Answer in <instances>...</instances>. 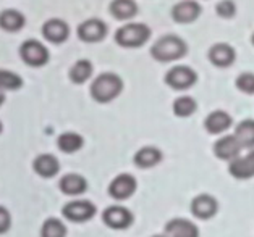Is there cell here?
Instances as JSON below:
<instances>
[{
    "instance_id": "7c38bea8",
    "label": "cell",
    "mask_w": 254,
    "mask_h": 237,
    "mask_svg": "<svg viewBox=\"0 0 254 237\" xmlns=\"http://www.w3.org/2000/svg\"><path fill=\"white\" fill-rule=\"evenodd\" d=\"M201 15V5L196 0H182L173 5L172 18L177 23H191Z\"/></svg>"
},
{
    "instance_id": "603a6c76",
    "label": "cell",
    "mask_w": 254,
    "mask_h": 237,
    "mask_svg": "<svg viewBox=\"0 0 254 237\" xmlns=\"http://www.w3.org/2000/svg\"><path fill=\"white\" fill-rule=\"evenodd\" d=\"M84 141L83 137L76 134V133H64L59 136L57 139V145L62 152L65 153H73V152H78L79 148L83 147Z\"/></svg>"
},
{
    "instance_id": "d6986e66",
    "label": "cell",
    "mask_w": 254,
    "mask_h": 237,
    "mask_svg": "<svg viewBox=\"0 0 254 237\" xmlns=\"http://www.w3.org/2000/svg\"><path fill=\"white\" fill-rule=\"evenodd\" d=\"M34 171L42 178H54L60 170L59 160L51 153H42L34 160Z\"/></svg>"
},
{
    "instance_id": "4dcf8cb0",
    "label": "cell",
    "mask_w": 254,
    "mask_h": 237,
    "mask_svg": "<svg viewBox=\"0 0 254 237\" xmlns=\"http://www.w3.org/2000/svg\"><path fill=\"white\" fill-rule=\"evenodd\" d=\"M11 224V218H10V213L3 207H0V234L7 233L8 228Z\"/></svg>"
},
{
    "instance_id": "277c9868",
    "label": "cell",
    "mask_w": 254,
    "mask_h": 237,
    "mask_svg": "<svg viewBox=\"0 0 254 237\" xmlns=\"http://www.w3.org/2000/svg\"><path fill=\"white\" fill-rule=\"evenodd\" d=\"M197 81V74L193 68L187 65H177L170 68L165 74V83L175 91H185L194 86Z\"/></svg>"
},
{
    "instance_id": "7a4b0ae2",
    "label": "cell",
    "mask_w": 254,
    "mask_h": 237,
    "mask_svg": "<svg viewBox=\"0 0 254 237\" xmlns=\"http://www.w3.org/2000/svg\"><path fill=\"white\" fill-rule=\"evenodd\" d=\"M123 91V81L115 73H102L92 81L91 95L94 100L101 103H107L120 95Z\"/></svg>"
},
{
    "instance_id": "f546056e",
    "label": "cell",
    "mask_w": 254,
    "mask_h": 237,
    "mask_svg": "<svg viewBox=\"0 0 254 237\" xmlns=\"http://www.w3.org/2000/svg\"><path fill=\"white\" fill-rule=\"evenodd\" d=\"M215 11H217V15L222 18H232L237 13V7H235L233 0H222V2L217 3Z\"/></svg>"
},
{
    "instance_id": "7402d4cb",
    "label": "cell",
    "mask_w": 254,
    "mask_h": 237,
    "mask_svg": "<svg viewBox=\"0 0 254 237\" xmlns=\"http://www.w3.org/2000/svg\"><path fill=\"white\" fill-rule=\"evenodd\" d=\"M24 24V16L18 10L7 8L0 11V28L7 31H16Z\"/></svg>"
},
{
    "instance_id": "484cf974",
    "label": "cell",
    "mask_w": 254,
    "mask_h": 237,
    "mask_svg": "<svg viewBox=\"0 0 254 237\" xmlns=\"http://www.w3.org/2000/svg\"><path fill=\"white\" fill-rule=\"evenodd\" d=\"M196 108H197V103L194 98L190 95H182L175 98V102H173V113L180 118L191 116L196 111Z\"/></svg>"
},
{
    "instance_id": "4fadbf2b",
    "label": "cell",
    "mask_w": 254,
    "mask_h": 237,
    "mask_svg": "<svg viewBox=\"0 0 254 237\" xmlns=\"http://www.w3.org/2000/svg\"><path fill=\"white\" fill-rule=\"evenodd\" d=\"M217 210H219V203L209 194L197 195L191 202V211L199 220H209V218H212L217 213Z\"/></svg>"
},
{
    "instance_id": "1f68e13d",
    "label": "cell",
    "mask_w": 254,
    "mask_h": 237,
    "mask_svg": "<svg viewBox=\"0 0 254 237\" xmlns=\"http://www.w3.org/2000/svg\"><path fill=\"white\" fill-rule=\"evenodd\" d=\"M3 98H5V97H3V92H2V91H0V105H2V103H3Z\"/></svg>"
},
{
    "instance_id": "44dd1931",
    "label": "cell",
    "mask_w": 254,
    "mask_h": 237,
    "mask_svg": "<svg viewBox=\"0 0 254 237\" xmlns=\"http://www.w3.org/2000/svg\"><path fill=\"white\" fill-rule=\"evenodd\" d=\"M110 13L119 20H131L138 13V3H136V0H112Z\"/></svg>"
},
{
    "instance_id": "ac0fdd59",
    "label": "cell",
    "mask_w": 254,
    "mask_h": 237,
    "mask_svg": "<svg viewBox=\"0 0 254 237\" xmlns=\"http://www.w3.org/2000/svg\"><path fill=\"white\" fill-rule=\"evenodd\" d=\"M134 165L142 170L152 168L162 161V152L157 147H142L134 153Z\"/></svg>"
},
{
    "instance_id": "5bb4252c",
    "label": "cell",
    "mask_w": 254,
    "mask_h": 237,
    "mask_svg": "<svg viewBox=\"0 0 254 237\" xmlns=\"http://www.w3.org/2000/svg\"><path fill=\"white\" fill-rule=\"evenodd\" d=\"M167 237H199V229L190 220L185 218H173L165 226Z\"/></svg>"
},
{
    "instance_id": "5b68a950",
    "label": "cell",
    "mask_w": 254,
    "mask_h": 237,
    "mask_svg": "<svg viewBox=\"0 0 254 237\" xmlns=\"http://www.w3.org/2000/svg\"><path fill=\"white\" fill-rule=\"evenodd\" d=\"M21 58L31 66H41L49 60V50L36 39H26L20 47Z\"/></svg>"
},
{
    "instance_id": "e0dca14e",
    "label": "cell",
    "mask_w": 254,
    "mask_h": 237,
    "mask_svg": "<svg viewBox=\"0 0 254 237\" xmlns=\"http://www.w3.org/2000/svg\"><path fill=\"white\" fill-rule=\"evenodd\" d=\"M232 126V116L224 110L210 111L207 115L206 121H204V128L207 129L210 134H222Z\"/></svg>"
},
{
    "instance_id": "8992f818",
    "label": "cell",
    "mask_w": 254,
    "mask_h": 237,
    "mask_svg": "<svg viewBox=\"0 0 254 237\" xmlns=\"http://www.w3.org/2000/svg\"><path fill=\"white\" fill-rule=\"evenodd\" d=\"M102 220L112 229H127L133 223V213L122 205H112V207L105 208Z\"/></svg>"
},
{
    "instance_id": "836d02e7",
    "label": "cell",
    "mask_w": 254,
    "mask_h": 237,
    "mask_svg": "<svg viewBox=\"0 0 254 237\" xmlns=\"http://www.w3.org/2000/svg\"><path fill=\"white\" fill-rule=\"evenodd\" d=\"M152 237H167V236H162V234H159V236H152Z\"/></svg>"
},
{
    "instance_id": "2e32d148",
    "label": "cell",
    "mask_w": 254,
    "mask_h": 237,
    "mask_svg": "<svg viewBox=\"0 0 254 237\" xmlns=\"http://www.w3.org/2000/svg\"><path fill=\"white\" fill-rule=\"evenodd\" d=\"M228 171L233 178L237 179H250L254 176V150L243 158H235L230 161V166H228Z\"/></svg>"
},
{
    "instance_id": "52a82bcc",
    "label": "cell",
    "mask_w": 254,
    "mask_h": 237,
    "mask_svg": "<svg viewBox=\"0 0 254 237\" xmlns=\"http://www.w3.org/2000/svg\"><path fill=\"white\" fill-rule=\"evenodd\" d=\"M62 213H64L68 221L84 223L96 215V207L88 200H75L66 203L64 210H62Z\"/></svg>"
},
{
    "instance_id": "f1b7e54d",
    "label": "cell",
    "mask_w": 254,
    "mask_h": 237,
    "mask_svg": "<svg viewBox=\"0 0 254 237\" xmlns=\"http://www.w3.org/2000/svg\"><path fill=\"white\" fill-rule=\"evenodd\" d=\"M235 84H237V87L241 92L253 95V94H254V73L245 71V73L238 74V78H237V81H235Z\"/></svg>"
},
{
    "instance_id": "ffe728a7",
    "label": "cell",
    "mask_w": 254,
    "mask_h": 237,
    "mask_svg": "<svg viewBox=\"0 0 254 237\" xmlns=\"http://www.w3.org/2000/svg\"><path fill=\"white\" fill-rule=\"evenodd\" d=\"M60 190L66 195H79L88 189V183L79 174H65L60 179Z\"/></svg>"
},
{
    "instance_id": "d6a6232c",
    "label": "cell",
    "mask_w": 254,
    "mask_h": 237,
    "mask_svg": "<svg viewBox=\"0 0 254 237\" xmlns=\"http://www.w3.org/2000/svg\"><path fill=\"white\" fill-rule=\"evenodd\" d=\"M251 42H253V46H254V33H253V36H251Z\"/></svg>"
},
{
    "instance_id": "ba28073f",
    "label": "cell",
    "mask_w": 254,
    "mask_h": 237,
    "mask_svg": "<svg viewBox=\"0 0 254 237\" xmlns=\"http://www.w3.org/2000/svg\"><path fill=\"white\" fill-rule=\"evenodd\" d=\"M107 34V24L99 18H89L78 26V36L84 42H97Z\"/></svg>"
},
{
    "instance_id": "d4e9b609",
    "label": "cell",
    "mask_w": 254,
    "mask_h": 237,
    "mask_svg": "<svg viewBox=\"0 0 254 237\" xmlns=\"http://www.w3.org/2000/svg\"><path fill=\"white\" fill-rule=\"evenodd\" d=\"M235 137L243 147H254V120H243L235 128Z\"/></svg>"
},
{
    "instance_id": "e575fe53",
    "label": "cell",
    "mask_w": 254,
    "mask_h": 237,
    "mask_svg": "<svg viewBox=\"0 0 254 237\" xmlns=\"http://www.w3.org/2000/svg\"><path fill=\"white\" fill-rule=\"evenodd\" d=\"M0 131H2V123H0Z\"/></svg>"
},
{
    "instance_id": "cb8c5ba5",
    "label": "cell",
    "mask_w": 254,
    "mask_h": 237,
    "mask_svg": "<svg viewBox=\"0 0 254 237\" xmlns=\"http://www.w3.org/2000/svg\"><path fill=\"white\" fill-rule=\"evenodd\" d=\"M92 74V63L89 60L81 58L73 63V66L70 68V79L75 84H81L84 81H88Z\"/></svg>"
},
{
    "instance_id": "9c48e42d",
    "label": "cell",
    "mask_w": 254,
    "mask_h": 237,
    "mask_svg": "<svg viewBox=\"0 0 254 237\" xmlns=\"http://www.w3.org/2000/svg\"><path fill=\"white\" fill-rule=\"evenodd\" d=\"M136 179L131 174H119L109 186L110 197L117 198V200H125V198L131 197L136 192Z\"/></svg>"
},
{
    "instance_id": "3957f363",
    "label": "cell",
    "mask_w": 254,
    "mask_h": 237,
    "mask_svg": "<svg viewBox=\"0 0 254 237\" xmlns=\"http://www.w3.org/2000/svg\"><path fill=\"white\" fill-rule=\"evenodd\" d=\"M151 37V28L146 23L129 21L120 26L115 33V41L122 47H139Z\"/></svg>"
},
{
    "instance_id": "6da1fadb",
    "label": "cell",
    "mask_w": 254,
    "mask_h": 237,
    "mask_svg": "<svg viewBox=\"0 0 254 237\" xmlns=\"http://www.w3.org/2000/svg\"><path fill=\"white\" fill-rule=\"evenodd\" d=\"M188 46L182 37L177 34H165L154 42L151 47V55L157 61H173L185 57Z\"/></svg>"
},
{
    "instance_id": "83f0119b",
    "label": "cell",
    "mask_w": 254,
    "mask_h": 237,
    "mask_svg": "<svg viewBox=\"0 0 254 237\" xmlns=\"http://www.w3.org/2000/svg\"><path fill=\"white\" fill-rule=\"evenodd\" d=\"M21 83L23 81L18 74L7 70H0V89H18Z\"/></svg>"
},
{
    "instance_id": "30bf717a",
    "label": "cell",
    "mask_w": 254,
    "mask_h": 237,
    "mask_svg": "<svg viewBox=\"0 0 254 237\" xmlns=\"http://www.w3.org/2000/svg\"><path fill=\"white\" fill-rule=\"evenodd\" d=\"M241 148H243V145L240 144V141L235 137V134H232V136L220 137V139L215 142L214 153H215V157H219L220 160L232 161L235 158H238Z\"/></svg>"
},
{
    "instance_id": "9a60e30c",
    "label": "cell",
    "mask_w": 254,
    "mask_h": 237,
    "mask_svg": "<svg viewBox=\"0 0 254 237\" xmlns=\"http://www.w3.org/2000/svg\"><path fill=\"white\" fill-rule=\"evenodd\" d=\"M68 33H70V28L64 20H59V18H52V20H47L44 24H42V34L47 41L51 42H64Z\"/></svg>"
},
{
    "instance_id": "4316f807",
    "label": "cell",
    "mask_w": 254,
    "mask_h": 237,
    "mask_svg": "<svg viewBox=\"0 0 254 237\" xmlns=\"http://www.w3.org/2000/svg\"><path fill=\"white\" fill-rule=\"evenodd\" d=\"M66 228L57 218H49L44 221L41 229V237H65Z\"/></svg>"
},
{
    "instance_id": "8fae6325",
    "label": "cell",
    "mask_w": 254,
    "mask_h": 237,
    "mask_svg": "<svg viewBox=\"0 0 254 237\" xmlns=\"http://www.w3.org/2000/svg\"><path fill=\"white\" fill-rule=\"evenodd\" d=\"M207 57L212 65L219 66V68H227L235 61L237 52H235V48L230 46V44L219 42V44H214V46L209 48Z\"/></svg>"
}]
</instances>
